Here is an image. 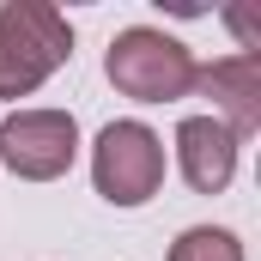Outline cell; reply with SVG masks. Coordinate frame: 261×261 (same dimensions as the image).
Wrapping results in <instances>:
<instances>
[{
  "mask_svg": "<svg viewBox=\"0 0 261 261\" xmlns=\"http://www.w3.org/2000/svg\"><path fill=\"white\" fill-rule=\"evenodd\" d=\"M73 61V24L49 0H0V103L31 97Z\"/></svg>",
  "mask_w": 261,
  "mask_h": 261,
  "instance_id": "6da1fadb",
  "label": "cell"
},
{
  "mask_svg": "<svg viewBox=\"0 0 261 261\" xmlns=\"http://www.w3.org/2000/svg\"><path fill=\"white\" fill-rule=\"evenodd\" d=\"M103 73H110V85L122 97H134V103H176V97L195 91L200 61L189 55V43H176L170 31L128 24V31H116V43L103 55Z\"/></svg>",
  "mask_w": 261,
  "mask_h": 261,
  "instance_id": "7a4b0ae2",
  "label": "cell"
},
{
  "mask_svg": "<svg viewBox=\"0 0 261 261\" xmlns=\"http://www.w3.org/2000/svg\"><path fill=\"white\" fill-rule=\"evenodd\" d=\"M91 182L110 206H146L164 189V140L146 122H110L91 146Z\"/></svg>",
  "mask_w": 261,
  "mask_h": 261,
  "instance_id": "3957f363",
  "label": "cell"
},
{
  "mask_svg": "<svg viewBox=\"0 0 261 261\" xmlns=\"http://www.w3.org/2000/svg\"><path fill=\"white\" fill-rule=\"evenodd\" d=\"M79 158V122L67 110H12L0 122V164L24 182H55Z\"/></svg>",
  "mask_w": 261,
  "mask_h": 261,
  "instance_id": "277c9868",
  "label": "cell"
},
{
  "mask_svg": "<svg viewBox=\"0 0 261 261\" xmlns=\"http://www.w3.org/2000/svg\"><path fill=\"white\" fill-rule=\"evenodd\" d=\"M237 134L225 128L219 116H189L176 128V170L195 195H225L237 176Z\"/></svg>",
  "mask_w": 261,
  "mask_h": 261,
  "instance_id": "5b68a950",
  "label": "cell"
},
{
  "mask_svg": "<svg viewBox=\"0 0 261 261\" xmlns=\"http://www.w3.org/2000/svg\"><path fill=\"white\" fill-rule=\"evenodd\" d=\"M195 91L213 97L219 122L237 134V140H249V134L261 128V55H225V61L200 67Z\"/></svg>",
  "mask_w": 261,
  "mask_h": 261,
  "instance_id": "8992f818",
  "label": "cell"
},
{
  "mask_svg": "<svg viewBox=\"0 0 261 261\" xmlns=\"http://www.w3.org/2000/svg\"><path fill=\"white\" fill-rule=\"evenodd\" d=\"M170 261H243V243L225 225H189L170 243Z\"/></svg>",
  "mask_w": 261,
  "mask_h": 261,
  "instance_id": "52a82bcc",
  "label": "cell"
},
{
  "mask_svg": "<svg viewBox=\"0 0 261 261\" xmlns=\"http://www.w3.org/2000/svg\"><path fill=\"white\" fill-rule=\"evenodd\" d=\"M225 24L237 31V43H243V55H261V24H255V12H243V6H231V12H225Z\"/></svg>",
  "mask_w": 261,
  "mask_h": 261,
  "instance_id": "ba28073f",
  "label": "cell"
}]
</instances>
